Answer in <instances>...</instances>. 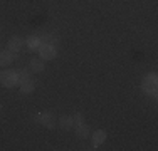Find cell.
Masks as SVG:
<instances>
[{
    "instance_id": "6",
    "label": "cell",
    "mask_w": 158,
    "mask_h": 151,
    "mask_svg": "<svg viewBox=\"0 0 158 151\" xmlns=\"http://www.w3.org/2000/svg\"><path fill=\"white\" fill-rule=\"evenodd\" d=\"M14 57L15 54L10 51H0V67H7L14 62Z\"/></svg>"
},
{
    "instance_id": "16",
    "label": "cell",
    "mask_w": 158,
    "mask_h": 151,
    "mask_svg": "<svg viewBox=\"0 0 158 151\" xmlns=\"http://www.w3.org/2000/svg\"><path fill=\"white\" fill-rule=\"evenodd\" d=\"M0 112H2V104H0Z\"/></svg>"
},
{
    "instance_id": "14",
    "label": "cell",
    "mask_w": 158,
    "mask_h": 151,
    "mask_svg": "<svg viewBox=\"0 0 158 151\" xmlns=\"http://www.w3.org/2000/svg\"><path fill=\"white\" fill-rule=\"evenodd\" d=\"M17 74H19V86H20V84H24V82H27V81H31V74H29L25 69L19 71Z\"/></svg>"
},
{
    "instance_id": "10",
    "label": "cell",
    "mask_w": 158,
    "mask_h": 151,
    "mask_svg": "<svg viewBox=\"0 0 158 151\" xmlns=\"http://www.w3.org/2000/svg\"><path fill=\"white\" fill-rule=\"evenodd\" d=\"M59 126L62 128V129H71V128L74 126V121H73V116H61L59 118Z\"/></svg>"
},
{
    "instance_id": "2",
    "label": "cell",
    "mask_w": 158,
    "mask_h": 151,
    "mask_svg": "<svg viewBox=\"0 0 158 151\" xmlns=\"http://www.w3.org/2000/svg\"><path fill=\"white\" fill-rule=\"evenodd\" d=\"M0 82L3 88H15L19 84V74L12 69H5L0 72Z\"/></svg>"
},
{
    "instance_id": "4",
    "label": "cell",
    "mask_w": 158,
    "mask_h": 151,
    "mask_svg": "<svg viewBox=\"0 0 158 151\" xmlns=\"http://www.w3.org/2000/svg\"><path fill=\"white\" fill-rule=\"evenodd\" d=\"M37 123H40L44 128H47V129H52V128L56 126V118H54L52 112L44 111V112H40V114H37Z\"/></svg>"
},
{
    "instance_id": "12",
    "label": "cell",
    "mask_w": 158,
    "mask_h": 151,
    "mask_svg": "<svg viewBox=\"0 0 158 151\" xmlns=\"http://www.w3.org/2000/svg\"><path fill=\"white\" fill-rule=\"evenodd\" d=\"M34 91H35V82L32 81H27V82H24V84H20V92L22 94H32Z\"/></svg>"
},
{
    "instance_id": "11",
    "label": "cell",
    "mask_w": 158,
    "mask_h": 151,
    "mask_svg": "<svg viewBox=\"0 0 158 151\" xmlns=\"http://www.w3.org/2000/svg\"><path fill=\"white\" fill-rule=\"evenodd\" d=\"M40 44H42V42H40V37L39 35H31L27 39V47L31 49V51H37Z\"/></svg>"
},
{
    "instance_id": "3",
    "label": "cell",
    "mask_w": 158,
    "mask_h": 151,
    "mask_svg": "<svg viewBox=\"0 0 158 151\" xmlns=\"http://www.w3.org/2000/svg\"><path fill=\"white\" fill-rule=\"evenodd\" d=\"M37 51H39V57L44 59V60H52L57 55V49L52 44H40Z\"/></svg>"
},
{
    "instance_id": "17",
    "label": "cell",
    "mask_w": 158,
    "mask_h": 151,
    "mask_svg": "<svg viewBox=\"0 0 158 151\" xmlns=\"http://www.w3.org/2000/svg\"><path fill=\"white\" fill-rule=\"evenodd\" d=\"M0 29H2V25H0Z\"/></svg>"
},
{
    "instance_id": "13",
    "label": "cell",
    "mask_w": 158,
    "mask_h": 151,
    "mask_svg": "<svg viewBox=\"0 0 158 151\" xmlns=\"http://www.w3.org/2000/svg\"><path fill=\"white\" fill-rule=\"evenodd\" d=\"M39 37H40V42H42V44H52V45H54V42L57 40L54 34H40Z\"/></svg>"
},
{
    "instance_id": "7",
    "label": "cell",
    "mask_w": 158,
    "mask_h": 151,
    "mask_svg": "<svg viewBox=\"0 0 158 151\" xmlns=\"http://www.w3.org/2000/svg\"><path fill=\"white\" fill-rule=\"evenodd\" d=\"M29 66H31V71H32V72H42V71L46 69L44 59H40V57H32L31 62H29Z\"/></svg>"
},
{
    "instance_id": "15",
    "label": "cell",
    "mask_w": 158,
    "mask_h": 151,
    "mask_svg": "<svg viewBox=\"0 0 158 151\" xmlns=\"http://www.w3.org/2000/svg\"><path fill=\"white\" fill-rule=\"evenodd\" d=\"M73 121H74V126H76V124H81V123H84V116H82L81 112H76V114L73 116Z\"/></svg>"
},
{
    "instance_id": "1",
    "label": "cell",
    "mask_w": 158,
    "mask_h": 151,
    "mask_svg": "<svg viewBox=\"0 0 158 151\" xmlns=\"http://www.w3.org/2000/svg\"><path fill=\"white\" fill-rule=\"evenodd\" d=\"M141 89L145 94H150V96H155L156 89H158V81H156V74H148L143 77L141 81Z\"/></svg>"
},
{
    "instance_id": "9",
    "label": "cell",
    "mask_w": 158,
    "mask_h": 151,
    "mask_svg": "<svg viewBox=\"0 0 158 151\" xmlns=\"http://www.w3.org/2000/svg\"><path fill=\"white\" fill-rule=\"evenodd\" d=\"M76 134H77V138H81V139H86L89 134H91V129H89V126H88L86 123L76 124Z\"/></svg>"
},
{
    "instance_id": "8",
    "label": "cell",
    "mask_w": 158,
    "mask_h": 151,
    "mask_svg": "<svg viewBox=\"0 0 158 151\" xmlns=\"http://www.w3.org/2000/svg\"><path fill=\"white\" fill-rule=\"evenodd\" d=\"M106 141V131L104 129H96L94 131V134H93V146H99V145H103V143Z\"/></svg>"
},
{
    "instance_id": "5",
    "label": "cell",
    "mask_w": 158,
    "mask_h": 151,
    "mask_svg": "<svg viewBox=\"0 0 158 151\" xmlns=\"http://www.w3.org/2000/svg\"><path fill=\"white\" fill-rule=\"evenodd\" d=\"M22 47H24V39H20V37H12V39L7 42V51L14 52V54L20 52Z\"/></svg>"
}]
</instances>
